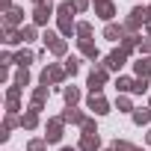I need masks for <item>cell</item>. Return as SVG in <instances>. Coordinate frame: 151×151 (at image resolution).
Returning <instances> with one entry per match:
<instances>
[{"label":"cell","instance_id":"cell-1","mask_svg":"<svg viewBox=\"0 0 151 151\" xmlns=\"http://www.w3.org/2000/svg\"><path fill=\"white\" fill-rule=\"evenodd\" d=\"M74 12H77V9H74V3H59L56 6V15H59V33L62 36H71V33H77V24H74Z\"/></svg>","mask_w":151,"mask_h":151},{"label":"cell","instance_id":"cell-2","mask_svg":"<svg viewBox=\"0 0 151 151\" xmlns=\"http://www.w3.org/2000/svg\"><path fill=\"white\" fill-rule=\"evenodd\" d=\"M148 18H151V9H142V6L130 9V18L124 21V33H133V30H139L142 24H148Z\"/></svg>","mask_w":151,"mask_h":151},{"label":"cell","instance_id":"cell-3","mask_svg":"<svg viewBox=\"0 0 151 151\" xmlns=\"http://www.w3.org/2000/svg\"><path fill=\"white\" fill-rule=\"evenodd\" d=\"M104 83H107V65L101 62V65H95L92 74H89V92H92V95H101Z\"/></svg>","mask_w":151,"mask_h":151},{"label":"cell","instance_id":"cell-4","mask_svg":"<svg viewBox=\"0 0 151 151\" xmlns=\"http://www.w3.org/2000/svg\"><path fill=\"white\" fill-rule=\"evenodd\" d=\"M65 68H59V65H47L45 71H42V86H50V83H62V77H65Z\"/></svg>","mask_w":151,"mask_h":151},{"label":"cell","instance_id":"cell-5","mask_svg":"<svg viewBox=\"0 0 151 151\" xmlns=\"http://www.w3.org/2000/svg\"><path fill=\"white\" fill-rule=\"evenodd\" d=\"M42 39H45V45H47V47H50V50H53L56 56H62V53L68 50V45H65V42H62V39L56 36V33H50V30H47V33H45Z\"/></svg>","mask_w":151,"mask_h":151},{"label":"cell","instance_id":"cell-6","mask_svg":"<svg viewBox=\"0 0 151 151\" xmlns=\"http://www.w3.org/2000/svg\"><path fill=\"white\" fill-rule=\"evenodd\" d=\"M124 62H127V53H124L122 47H119V50H113V53H110V56L104 59V65H107V71H119V68H122Z\"/></svg>","mask_w":151,"mask_h":151},{"label":"cell","instance_id":"cell-7","mask_svg":"<svg viewBox=\"0 0 151 151\" xmlns=\"http://www.w3.org/2000/svg\"><path fill=\"white\" fill-rule=\"evenodd\" d=\"M53 15V6L50 3H42V6H36L33 9V24L36 27H42V24H47V18Z\"/></svg>","mask_w":151,"mask_h":151},{"label":"cell","instance_id":"cell-8","mask_svg":"<svg viewBox=\"0 0 151 151\" xmlns=\"http://www.w3.org/2000/svg\"><path fill=\"white\" fill-rule=\"evenodd\" d=\"M62 124H65L62 119H50V122H47V133H45V139H47V142H59V139H62Z\"/></svg>","mask_w":151,"mask_h":151},{"label":"cell","instance_id":"cell-9","mask_svg":"<svg viewBox=\"0 0 151 151\" xmlns=\"http://www.w3.org/2000/svg\"><path fill=\"white\" fill-rule=\"evenodd\" d=\"M89 110H95L98 116H107V113H110V104H107L104 95H92V98H89Z\"/></svg>","mask_w":151,"mask_h":151},{"label":"cell","instance_id":"cell-10","mask_svg":"<svg viewBox=\"0 0 151 151\" xmlns=\"http://www.w3.org/2000/svg\"><path fill=\"white\" fill-rule=\"evenodd\" d=\"M80 151H101V136L98 133H86L80 139Z\"/></svg>","mask_w":151,"mask_h":151},{"label":"cell","instance_id":"cell-11","mask_svg":"<svg viewBox=\"0 0 151 151\" xmlns=\"http://www.w3.org/2000/svg\"><path fill=\"white\" fill-rule=\"evenodd\" d=\"M95 15H98V18H104V21H110V18L116 15V6H113V0H104V3H95Z\"/></svg>","mask_w":151,"mask_h":151},{"label":"cell","instance_id":"cell-12","mask_svg":"<svg viewBox=\"0 0 151 151\" xmlns=\"http://www.w3.org/2000/svg\"><path fill=\"white\" fill-rule=\"evenodd\" d=\"M59 119H62V122H71V124H83V122H86V116H83L77 107H68V110H65Z\"/></svg>","mask_w":151,"mask_h":151},{"label":"cell","instance_id":"cell-13","mask_svg":"<svg viewBox=\"0 0 151 151\" xmlns=\"http://www.w3.org/2000/svg\"><path fill=\"white\" fill-rule=\"evenodd\" d=\"M36 124H39V110H33V107H30V110H27V113L21 116V127H27V130H33Z\"/></svg>","mask_w":151,"mask_h":151},{"label":"cell","instance_id":"cell-14","mask_svg":"<svg viewBox=\"0 0 151 151\" xmlns=\"http://www.w3.org/2000/svg\"><path fill=\"white\" fill-rule=\"evenodd\" d=\"M21 21H24V12H21V9H9V12H6V18H3L6 30H12V27H15V24H21Z\"/></svg>","mask_w":151,"mask_h":151},{"label":"cell","instance_id":"cell-15","mask_svg":"<svg viewBox=\"0 0 151 151\" xmlns=\"http://www.w3.org/2000/svg\"><path fill=\"white\" fill-rule=\"evenodd\" d=\"M104 39H110V42H116V39H124V27H122V24H107V30H104Z\"/></svg>","mask_w":151,"mask_h":151},{"label":"cell","instance_id":"cell-16","mask_svg":"<svg viewBox=\"0 0 151 151\" xmlns=\"http://www.w3.org/2000/svg\"><path fill=\"white\" fill-rule=\"evenodd\" d=\"M133 68H136V77H148V74H151V56L133 62Z\"/></svg>","mask_w":151,"mask_h":151},{"label":"cell","instance_id":"cell-17","mask_svg":"<svg viewBox=\"0 0 151 151\" xmlns=\"http://www.w3.org/2000/svg\"><path fill=\"white\" fill-rule=\"evenodd\" d=\"M130 116H133V124H139V127H142V124H148V122H151V107H148V110H133Z\"/></svg>","mask_w":151,"mask_h":151},{"label":"cell","instance_id":"cell-18","mask_svg":"<svg viewBox=\"0 0 151 151\" xmlns=\"http://www.w3.org/2000/svg\"><path fill=\"white\" fill-rule=\"evenodd\" d=\"M45 98H47V86H39V89L33 92V110H42Z\"/></svg>","mask_w":151,"mask_h":151},{"label":"cell","instance_id":"cell-19","mask_svg":"<svg viewBox=\"0 0 151 151\" xmlns=\"http://www.w3.org/2000/svg\"><path fill=\"white\" fill-rule=\"evenodd\" d=\"M33 59H36V53H33V50H21V53H15V62H18L21 68H27Z\"/></svg>","mask_w":151,"mask_h":151},{"label":"cell","instance_id":"cell-20","mask_svg":"<svg viewBox=\"0 0 151 151\" xmlns=\"http://www.w3.org/2000/svg\"><path fill=\"white\" fill-rule=\"evenodd\" d=\"M62 95H65V104H68V107H74V104L80 101V92L74 89V86H65V92H62Z\"/></svg>","mask_w":151,"mask_h":151},{"label":"cell","instance_id":"cell-21","mask_svg":"<svg viewBox=\"0 0 151 151\" xmlns=\"http://www.w3.org/2000/svg\"><path fill=\"white\" fill-rule=\"evenodd\" d=\"M139 42H142L139 36H124V39H122V50H124V53H130V50H133Z\"/></svg>","mask_w":151,"mask_h":151},{"label":"cell","instance_id":"cell-22","mask_svg":"<svg viewBox=\"0 0 151 151\" xmlns=\"http://www.w3.org/2000/svg\"><path fill=\"white\" fill-rule=\"evenodd\" d=\"M80 53L89 56V59H98V47H95L92 42H80Z\"/></svg>","mask_w":151,"mask_h":151},{"label":"cell","instance_id":"cell-23","mask_svg":"<svg viewBox=\"0 0 151 151\" xmlns=\"http://www.w3.org/2000/svg\"><path fill=\"white\" fill-rule=\"evenodd\" d=\"M116 89L119 92H133V77H119L116 80Z\"/></svg>","mask_w":151,"mask_h":151},{"label":"cell","instance_id":"cell-24","mask_svg":"<svg viewBox=\"0 0 151 151\" xmlns=\"http://www.w3.org/2000/svg\"><path fill=\"white\" fill-rule=\"evenodd\" d=\"M27 83H30V71H27V68H18V74H15V86L24 89Z\"/></svg>","mask_w":151,"mask_h":151},{"label":"cell","instance_id":"cell-25","mask_svg":"<svg viewBox=\"0 0 151 151\" xmlns=\"http://www.w3.org/2000/svg\"><path fill=\"white\" fill-rule=\"evenodd\" d=\"M77 36H80V42H89V36H92V24H77Z\"/></svg>","mask_w":151,"mask_h":151},{"label":"cell","instance_id":"cell-26","mask_svg":"<svg viewBox=\"0 0 151 151\" xmlns=\"http://www.w3.org/2000/svg\"><path fill=\"white\" fill-rule=\"evenodd\" d=\"M145 89H148V77H136V80H133V92H136V95H142Z\"/></svg>","mask_w":151,"mask_h":151},{"label":"cell","instance_id":"cell-27","mask_svg":"<svg viewBox=\"0 0 151 151\" xmlns=\"http://www.w3.org/2000/svg\"><path fill=\"white\" fill-rule=\"evenodd\" d=\"M113 151H139V148H136V145H130V142H119V139H116Z\"/></svg>","mask_w":151,"mask_h":151},{"label":"cell","instance_id":"cell-28","mask_svg":"<svg viewBox=\"0 0 151 151\" xmlns=\"http://www.w3.org/2000/svg\"><path fill=\"white\" fill-rule=\"evenodd\" d=\"M21 39H24V42H33V39H36V27H24V30H21Z\"/></svg>","mask_w":151,"mask_h":151},{"label":"cell","instance_id":"cell-29","mask_svg":"<svg viewBox=\"0 0 151 151\" xmlns=\"http://www.w3.org/2000/svg\"><path fill=\"white\" fill-rule=\"evenodd\" d=\"M6 42H9V45H18V42H24V39H21V33H15V30H6Z\"/></svg>","mask_w":151,"mask_h":151},{"label":"cell","instance_id":"cell-30","mask_svg":"<svg viewBox=\"0 0 151 151\" xmlns=\"http://www.w3.org/2000/svg\"><path fill=\"white\" fill-rule=\"evenodd\" d=\"M80 127H83V136H86V133H98V127H95V122H92V119H86Z\"/></svg>","mask_w":151,"mask_h":151},{"label":"cell","instance_id":"cell-31","mask_svg":"<svg viewBox=\"0 0 151 151\" xmlns=\"http://www.w3.org/2000/svg\"><path fill=\"white\" fill-rule=\"evenodd\" d=\"M45 142H47V139H33V142L27 145V151H45Z\"/></svg>","mask_w":151,"mask_h":151},{"label":"cell","instance_id":"cell-32","mask_svg":"<svg viewBox=\"0 0 151 151\" xmlns=\"http://www.w3.org/2000/svg\"><path fill=\"white\" fill-rule=\"evenodd\" d=\"M77 68H80V65H77V59H74V56L65 62V71H68V74H77Z\"/></svg>","mask_w":151,"mask_h":151},{"label":"cell","instance_id":"cell-33","mask_svg":"<svg viewBox=\"0 0 151 151\" xmlns=\"http://www.w3.org/2000/svg\"><path fill=\"white\" fill-rule=\"evenodd\" d=\"M119 110H122V113H133V107H130L127 98H119Z\"/></svg>","mask_w":151,"mask_h":151},{"label":"cell","instance_id":"cell-34","mask_svg":"<svg viewBox=\"0 0 151 151\" xmlns=\"http://www.w3.org/2000/svg\"><path fill=\"white\" fill-rule=\"evenodd\" d=\"M18 95H21V86H12V89L6 92V98H9V101H18Z\"/></svg>","mask_w":151,"mask_h":151},{"label":"cell","instance_id":"cell-35","mask_svg":"<svg viewBox=\"0 0 151 151\" xmlns=\"http://www.w3.org/2000/svg\"><path fill=\"white\" fill-rule=\"evenodd\" d=\"M139 50H142L145 56H151V42H148V39H145V42H139Z\"/></svg>","mask_w":151,"mask_h":151},{"label":"cell","instance_id":"cell-36","mask_svg":"<svg viewBox=\"0 0 151 151\" xmlns=\"http://www.w3.org/2000/svg\"><path fill=\"white\" fill-rule=\"evenodd\" d=\"M86 6H89V0H74V9H77V12H83Z\"/></svg>","mask_w":151,"mask_h":151},{"label":"cell","instance_id":"cell-37","mask_svg":"<svg viewBox=\"0 0 151 151\" xmlns=\"http://www.w3.org/2000/svg\"><path fill=\"white\" fill-rule=\"evenodd\" d=\"M33 3H36V6H42V3H45V0H33Z\"/></svg>","mask_w":151,"mask_h":151},{"label":"cell","instance_id":"cell-38","mask_svg":"<svg viewBox=\"0 0 151 151\" xmlns=\"http://www.w3.org/2000/svg\"><path fill=\"white\" fill-rule=\"evenodd\" d=\"M145 139H148V145H151V130H148V136H145Z\"/></svg>","mask_w":151,"mask_h":151},{"label":"cell","instance_id":"cell-39","mask_svg":"<svg viewBox=\"0 0 151 151\" xmlns=\"http://www.w3.org/2000/svg\"><path fill=\"white\" fill-rule=\"evenodd\" d=\"M148 33H151V21H148Z\"/></svg>","mask_w":151,"mask_h":151},{"label":"cell","instance_id":"cell-40","mask_svg":"<svg viewBox=\"0 0 151 151\" xmlns=\"http://www.w3.org/2000/svg\"><path fill=\"white\" fill-rule=\"evenodd\" d=\"M62 151H74V148H62Z\"/></svg>","mask_w":151,"mask_h":151},{"label":"cell","instance_id":"cell-41","mask_svg":"<svg viewBox=\"0 0 151 151\" xmlns=\"http://www.w3.org/2000/svg\"><path fill=\"white\" fill-rule=\"evenodd\" d=\"M95 3H104V0H95Z\"/></svg>","mask_w":151,"mask_h":151},{"label":"cell","instance_id":"cell-42","mask_svg":"<svg viewBox=\"0 0 151 151\" xmlns=\"http://www.w3.org/2000/svg\"><path fill=\"white\" fill-rule=\"evenodd\" d=\"M107 151H113V148H107Z\"/></svg>","mask_w":151,"mask_h":151}]
</instances>
